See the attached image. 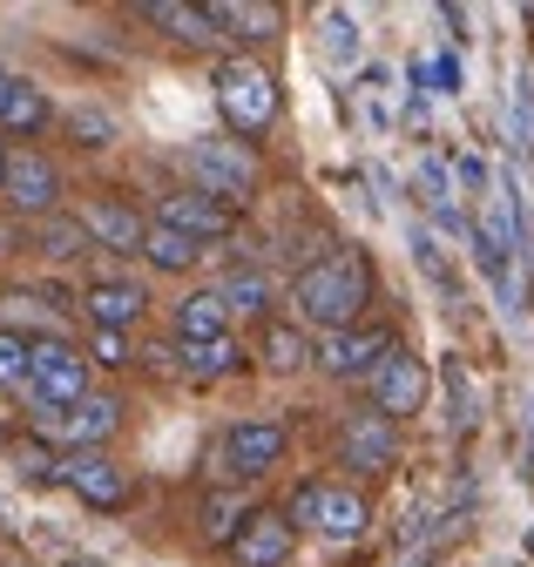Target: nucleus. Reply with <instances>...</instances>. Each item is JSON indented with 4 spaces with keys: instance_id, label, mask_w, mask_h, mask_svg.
Wrapping results in <instances>:
<instances>
[{
    "instance_id": "a211bd4d",
    "label": "nucleus",
    "mask_w": 534,
    "mask_h": 567,
    "mask_svg": "<svg viewBox=\"0 0 534 567\" xmlns=\"http://www.w3.org/2000/svg\"><path fill=\"white\" fill-rule=\"evenodd\" d=\"M176 338L183 344H210V338H230V305L217 291H189L176 305Z\"/></svg>"
},
{
    "instance_id": "c756f323",
    "label": "nucleus",
    "mask_w": 534,
    "mask_h": 567,
    "mask_svg": "<svg viewBox=\"0 0 534 567\" xmlns=\"http://www.w3.org/2000/svg\"><path fill=\"white\" fill-rule=\"evenodd\" d=\"M446 399H453V425H474V385H466L460 359H446Z\"/></svg>"
},
{
    "instance_id": "f3484780",
    "label": "nucleus",
    "mask_w": 534,
    "mask_h": 567,
    "mask_svg": "<svg viewBox=\"0 0 534 567\" xmlns=\"http://www.w3.org/2000/svg\"><path fill=\"white\" fill-rule=\"evenodd\" d=\"M82 311L95 318V331H136L143 324V311H150V298H143V284H89V298H82Z\"/></svg>"
},
{
    "instance_id": "0eeeda50",
    "label": "nucleus",
    "mask_w": 534,
    "mask_h": 567,
    "mask_svg": "<svg viewBox=\"0 0 534 567\" xmlns=\"http://www.w3.org/2000/svg\"><path fill=\"white\" fill-rule=\"evenodd\" d=\"M427 365L413 359L407 344H392L386 359H379V372H372V405H379V419H413V412H427Z\"/></svg>"
},
{
    "instance_id": "f03ea898",
    "label": "nucleus",
    "mask_w": 534,
    "mask_h": 567,
    "mask_svg": "<svg viewBox=\"0 0 534 567\" xmlns=\"http://www.w3.org/2000/svg\"><path fill=\"white\" fill-rule=\"evenodd\" d=\"M196 196H210L224 209H244L257 189H264V169L250 156V142H230V135H204V142H189V156H183Z\"/></svg>"
},
{
    "instance_id": "c85d7f7f",
    "label": "nucleus",
    "mask_w": 534,
    "mask_h": 567,
    "mask_svg": "<svg viewBox=\"0 0 534 567\" xmlns=\"http://www.w3.org/2000/svg\"><path fill=\"white\" fill-rule=\"evenodd\" d=\"M420 270L440 284V298H446V305H460V277L446 270V257H440V237H433V230H420Z\"/></svg>"
},
{
    "instance_id": "6e6552de",
    "label": "nucleus",
    "mask_w": 534,
    "mask_h": 567,
    "mask_svg": "<svg viewBox=\"0 0 534 567\" xmlns=\"http://www.w3.org/2000/svg\"><path fill=\"white\" fill-rule=\"evenodd\" d=\"M54 480L75 493V501H89V507H102V514H115V507H129V473L109 460V453H61L54 460Z\"/></svg>"
},
{
    "instance_id": "bb28decb",
    "label": "nucleus",
    "mask_w": 534,
    "mask_h": 567,
    "mask_svg": "<svg viewBox=\"0 0 534 567\" xmlns=\"http://www.w3.org/2000/svg\"><path fill=\"white\" fill-rule=\"evenodd\" d=\"M0 385L28 392V338L21 331H0Z\"/></svg>"
},
{
    "instance_id": "9b49d317",
    "label": "nucleus",
    "mask_w": 534,
    "mask_h": 567,
    "mask_svg": "<svg viewBox=\"0 0 534 567\" xmlns=\"http://www.w3.org/2000/svg\"><path fill=\"white\" fill-rule=\"evenodd\" d=\"M285 425L278 419H237L230 433H224V473H237V480H257V473H271L278 460H285Z\"/></svg>"
},
{
    "instance_id": "1a4fd4ad",
    "label": "nucleus",
    "mask_w": 534,
    "mask_h": 567,
    "mask_svg": "<svg viewBox=\"0 0 534 567\" xmlns=\"http://www.w3.org/2000/svg\"><path fill=\"white\" fill-rule=\"evenodd\" d=\"M75 224H82L89 244H102V250H115V257H143V237H150L143 209L122 203V196H89V203L75 209Z\"/></svg>"
},
{
    "instance_id": "b1692460",
    "label": "nucleus",
    "mask_w": 534,
    "mask_h": 567,
    "mask_svg": "<svg viewBox=\"0 0 534 567\" xmlns=\"http://www.w3.org/2000/svg\"><path fill=\"white\" fill-rule=\"evenodd\" d=\"M244 520H250V507L237 501V493H210V501H204V540H217V547H230Z\"/></svg>"
},
{
    "instance_id": "9d476101",
    "label": "nucleus",
    "mask_w": 534,
    "mask_h": 567,
    "mask_svg": "<svg viewBox=\"0 0 534 567\" xmlns=\"http://www.w3.org/2000/svg\"><path fill=\"white\" fill-rule=\"evenodd\" d=\"M386 351H392V331H386V324H346V331H325L318 365H325L331 379H372Z\"/></svg>"
},
{
    "instance_id": "412c9836",
    "label": "nucleus",
    "mask_w": 534,
    "mask_h": 567,
    "mask_svg": "<svg viewBox=\"0 0 534 567\" xmlns=\"http://www.w3.org/2000/svg\"><path fill=\"white\" fill-rule=\"evenodd\" d=\"M237 365H244V344H237V338L183 344V372H196V379H224V372H237Z\"/></svg>"
},
{
    "instance_id": "393cba45",
    "label": "nucleus",
    "mask_w": 534,
    "mask_h": 567,
    "mask_svg": "<svg viewBox=\"0 0 534 567\" xmlns=\"http://www.w3.org/2000/svg\"><path fill=\"white\" fill-rule=\"evenodd\" d=\"M143 257H150L156 270H189V264L204 257V250H196L189 237H176V230H163V224H150V237H143Z\"/></svg>"
},
{
    "instance_id": "5701e85b",
    "label": "nucleus",
    "mask_w": 534,
    "mask_h": 567,
    "mask_svg": "<svg viewBox=\"0 0 534 567\" xmlns=\"http://www.w3.org/2000/svg\"><path fill=\"white\" fill-rule=\"evenodd\" d=\"M34 244H41V257H54V264H69V257L89 250V237H82L75 217H41V224H34Z\"/></svg>"
},
{
    "instance_id": "423d86ee",
    "label": "nucleus",
    "mask_w": 534,
    "mask_h": 567,
    "mask_svg": "<svg viewBox=\"0 0 534 567\" xmlns=\"http://www.w3.org/2000/svg\"><path fill=\"white\" fill-rule=\"evenodd\" d=\"M0 196H8L14 217H54V203H61V169L41 156V150H14L8 169H0Z\"/></svg>"
},
{
    "instance_id": "2f4dec72",
    "label": "nucleus",
    "mask_w": 534,
    "mask_h": 567,
    "mask_svg": "<svg viewBox=\"0 0 534 567\" xmlns=\"http://www.w3.org/2000/svg\"><path fill=\"white\" fill-rule=\"evenodd\" d=\"M95 351H102V365H129V359H122L129 338H115V331H95Z\"/></svg>"
},
{
    "instance_id": "2eb2a0df",
    "label": "nucleus",
    "mask_w": 534,
    "mask_h": 567,
    "mask_svg": "<svg viewBox=\"0 0 534 567\" xmlns=\"http://www.w3.org/2000/svg\"><path fill=\"white\" fill-rule=\"evenodd\" d=\"M291 540H298V527H291L285 514H250V520L237 527L230 554H237V567H285V560H291Z\"/></svg>"
},
{
    "instance_id": "6ab92c4d",
    "label": "nucleus",
    "mask_w": 534,
    "mask_h": 567,
    "mask_svg": "<svg viewBox=\"0 0 534 567\" xmlns=\"http://www.w3.org/2000/svg\"><path fill=\"white\" fill-rule=\"evenodd\" d=\"M143 21H150V28H163V34H170V41H183V48H210V41H217L210 14H204V8H183V0H150Z\"/></svg>"
},
{
    "instance_id": "7c9ffc66",
    "label": "nucleus",
    "mask_w": 534,
    "mask_h": 567,
    "mask_svg": "<svg viewBox=\"0 0 534 567\" xmlns=\"http://www.w3.org/2000/svg\"><path fill=\"white\" fill-rule=\"evenodd\" d=\"M217 298H224V305H264V277H250V270L237 277V270H230V284H224Z\"/></svg>"
},
{
    "instance_id": "f704fd0d",
    "label": "nucleus",
    "mask_w": 534,
    "mask_h": 567,
    "mask_svg": "<svg viewBox=\"0 0 534 567\" xmlns=\"http://www.w3.org/2000/svg\"><path fill=\"white\" fill-rule=\"evenodd\" d=\"M69 567H102V560H69Z\"/></svg>"
},
{
    "instance_id": "aec40b11",
    "label": "nucleus",
    "mask_w": 534,
    "mask_h": 567,
    "mask_svg": "<svg viewBox=\"0 0 534 567\" xmlns=\"http://www.w3.org/2000/svg\"><path fill=\"white\" fill-rule=\"evenodd\" d=\"M48 115H54V109H48V95H41L34 82H21V75H14V82H8V95H0V135H41V128H48Z\"/></svg>"
},
{
    "instance_id": "f257e3e1",
    "label": "nucleus",
    "mask_w": 534,
    "mask_h": 567,
    "mask_svg": "<svg viewBox=\"0 0 534 567\" xmlns=\"http://www.w3.org/2000/svg\"><path fill=\"white\" fill-rule=\"evenodd\" d=\"M366 298H372V270H366L352 250H331V257H318V264H305V270L291 277V305H298L311 324H325V331L359 324Z\"/></svg>"
},
{
    "instance_id": "4be33fe9",
    "label": "nucleus",
    "mask_w": 534,
    "mask_h": 567,
    "mask_svg": "<svg viewBox=\"0 0 534 567\" xmlns=\"http://www.w3.org/2000/svg\"><path fill=\"white\" fill-rule=\"evenodd\" d=\"M264 365H271V372H298V365H311L305 331H291V324H264Z\"/></svg>"
},
{
    "instance_id": "7ed1b4c3",
    "label": "nucleus",
    "mask_w": 534,
    "mask_h": 567,
    "mask_svg": "<svg viewBox=\"0 0 534 567\" xmlns=\"http://www.w3.org/2000/svg\"><path fill=\"white\" fill-rule=\"evenodd\" d=\"M217 109L237 135H264L278 115V82L264 61H224L217 68Z\"/></svg>"
},
{
    "instance_id": "473e14b6",
    "label": "nucleus",
    "mask_w": 534,
    "mask_h": 567,
    "mask_svg": "<svg viewBox=\"0 0 534 567\" xmlns=\"http://www.w3.org/2000/svg\"><path fill=\"white\" fill-rule=\"evenodd\" d=\"M8 250H14V230H8V224H0V257H8Z\"/></svg>"
},
{
    "instance_id": "4468645a",
    "label": "nucleus",
    "mask_w": 534,
    "mask_h": 567,
    "mask_svg": "<svg viewBox=\"0 0 534 567\" xmlns=\"http://www.w3.org/2000/svg\"><path fill=\"white\" fill-rule=\"evenodd\" d=\"M339 460H346L352 473H392V466H399V433H392V419H379V412L352 419L346 440H339Z\"/></svg>"
},
{
    "instance_id": "72a5a7b5",
    "label": "nucleus",
    "mask_w": 534,
    "mask_h": 567,
    "mask_svg": "<svg viewBox=\"0 0 534 567\" xmlns=\"http://www.w3.org/2000/svg\"><path fill=\"white\" fill-rule=\"evenodd\" d=\"M8 82H14V75H8V68H0V95H8Z\"/></svg>"
},
{
    "instance_id": "c9c22d12",
    "label": "nucleus",
    "mask_w": 534,
    "mask_h": 567,
    "mask_svg": "<svg viewBox=\"0 0 534 567\" xmlns=\"http://www.w3.org/2000/svg\"><path fill=\"white\" fill-rule=\"evenodd\" d=\"M0 169H8V150H0Z\"/></svg>"
},
{
    "instance_id": "dca6fc26",
    "label": "nucleus",
    "mask_w": 534,
    "mask_h": 567,
    "mask_svg": "<svg viewBox=\"0 0 534 567\" xmlns=\"http://www.w3.org/2000/svg\"><path fill=\"white\" fill-rule=\"evenodd\" d=\"M210 14V28H217V41L230 34V41H278V28H285V14L271 8V0H217V8H204Z\"/></svg>"
},
{
    "instance_id": "cd10ccee",
    "label": "nucleus",
    "mask_w": 534,
    "mask_h": 567,
    "mask_svg": "<svg viewBox=\"0 0 534 567\" xmlns=\"http://www.w3.org/2000/svg\"><path fill=\"white\" fill-rule=\"evenodd\" d=\"M69 135L82 142V150H109V142H115V122H109L102 109H69Z\"/></svg>"
},
{
    "instance_id": "a878e982",
    "label": "nucleus",
    "mask_w": 534,
    "mask_h": 567,
    "mask_svg": "<svg viewBox=\"0 0 534 567\" xmlns=\"http://www.w3.org/2000/svg\"><path fill=\"white\" fill-rule=\"evenodd\" d=\"M325 61L331 68H346V61H359V21L352 14H339V8H325Z\"/></svg>"
},
{
    "instance_id": "f8f14e48",
    "label": "nucleus",
    "mask_w": 534,
    "mask_h": 567,
    "mask_svg": "<svg viewBox=\"0 0 534 567\" xmlns=\"http://www.w3.org/2000/svg\"><path fill=\"white\" fill-rule=\"evenodd\" d=\"M41 425H48L54 440H69L75 453H95V446L115 433V425H122V405L102 399V392H89V399H75L69 412H48V405H41Z\"/></svg>"
},
{
    "instance_id": "39448f33",
    "label": "nucleus",
    "mask_w": 534,
    "mask_h": 567,
    "mask_svg": "<svg viewBox=\"0 0 534 567\" xmlns=\"http://www.w3.org/2000/svg\"><path fill=\"white\" fill-rule=\"evenodd\" d=\"M28 392L48 412H69L75 399H89V359L61 338H28Z\"/></svg>"
},
{
    "instance_id": "ddd939ff",
    "label": "nucleus",
    "mask_w": 534,
    "mask_h": 567,
    "mask_svg": "<svg viewBox=\"0 0 534 567\" xmlns=\"http://www.w3.org/2000/svg\"><path fill=\"white\" fill-rule=\"evenodd\" d=\"M156 224H163V230H176V237H189L196 250H204L210 237H230V209H224V203H210V196H196V189H189V196L176 189V196H163V203H156Z\"/></svg>"
},
{
    "instance_id": "20e7f679",
    "label": "nucleus",
    "mask_w": 534,
    "mask_h": 567,
    "mask_svg": "<svg viewBox=\"0 0 534 567\" xmlns=\"http://www.w3.org/2000/svg\"><path fill=\"white\" fill-rule=\"evenodd\" d=\"M285 520H291V527L305 520V527H318L325 540H359V534H366V520H372V507H366V493H352V486L311 480V486H298V493H291Z\"/></svg>"
}]
</instances>
